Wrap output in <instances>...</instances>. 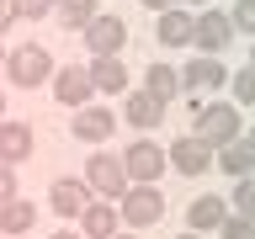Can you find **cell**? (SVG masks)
Segmentation results:
<instances>
[{"mask_svg": "<svg viewBox=\"0 0 255 239\" xmlns=\"http://www.w3.org/2000/svg\"><path fill=\"white\" fill-rule=\"evenodd\" d=\"M218 239H255V218H239V213H229L218 229Z\"/></svg>", "mask_w": 255, "mask_h": 239, "instance_id": "484cf974", "label": "cell"}, {"mask_svg": "<svg viewBox=\"0 0 255 239\" xmlns=\"http://www.w3.org/2000/svg\"><path fill=\"white\" fill-rule=\"evenodd\" d=\"M85 186L96 191V197H123L128 191V170L117 154H91L85 159Z\"/></svg>", "mask_w": 255, "mask_h": 239, "instance_id": "ba28073f", "label": "cell"}, {"mask_svg": "<svg viewBox=\"0 0 255 239\" xmlns=\"http://www.w3.org/2000/svg\"><path fill=\"white\" fill-rule=\"evenodd\" d=\"M11 21H16V16H11V0H0V32L11 27Z\"/></svg>", "mask_w": 255, "mask_h": 239, "instance_id": "f1b7e54d", "label": "cell"}, {"mask_svg": "<svg viewBox=\"0 0 255 239\" xmlns=\"http://www.w3.org/2000/svg\"><path fill=\"white\" fill-rule=\"evenodd\" d=\"M85 69H91V85L101 96H128V64L123 59H91Z\"/></svg>", "mask_w": 255, "mask_h": 239, "instance_id": "e0dca14e", "label": "cell"}, {"mask_svg": "<svg viewBox=\"0 0 255 239\" xmlns=\"http://www.w3.org/2000/svg\"><path fill=\"white\" fill-rule=\"evenodd\" d=\"M181 85H186V91H223V85H229V69H223L218 59L197 53L191 64H181Z\"/></svg>", "mask_w": 255, "mask_h": 239, "instance_id": "4fadbf2b", "label": "cell"}, {"mask_svg": "<svg viewBox=\"0 0 255 239\" xmlns=\"http://www.w3.org/2000/svg\"><path fill=\"white\" fill-rule=\"evenodd\" d=\"M159 218H165V191L159 186H128L117 197V223H128V229H154Z\"/></svg>", "mask_w": 255, "mask_h": 239, "instance_id": "3957f363", "label": "cell"}, {"mask_svg": "<svg viewBox=\"0 0 255 239\" xmlns=\"http://www.w3.org/2000/svg\"><path fill=\"white\" fill-rule=\"evenodd\" d=\"M234 213L239 218H255V170L234 181Z\"/></svg>", "mask_w": 255, "mask_h": 239, "instance_id": "cb8c5ba5", "label": "cell"}, {"mask_svg": "<svg viewBox=\"0 0 255 239\" xmlns=\"http://www.w3.org/2000/svg\"><path fill=\"white\" fill-rule=\"evenodd\" d=\"M202 143H213V149H223V143H234L239 133H245V122H239V107L234 101H207V107H197V127H191Z\"/></svg>", "mask_w": 255, "mask_h": 239, "instance_id": "6da1fadb", "label": "cell"}, {"mask_svg": "<svg viewBox=\"0 0 255 239\" xmlns=\"http://www.w3.org/2000/svg\"><path fill=\"white\" fill-rule=\"evenodd\" d=\"M175 239H202V234H191V229H186V234H175Z\"/></svg>", "mask_w": 255, "mask_h": 239, "instance_id": "d6a6232c", "label": "cell"}, {"mask_svg": "<svg viewBox=\"0 0 255 239\" xmlns=\"http://www.w3.org/2000/svg\"><path fill=\"white\" fill-rule=\"evenodd\" d=\"M213 159H218L223 170H229V175L239 181V175H250V170H255V143L245 138V133H239V138H234V143H223V149H218Z\"/></svg>", "mask_w": 255, "mask_h": 239, "instance_id": "d6986e66", "label": "cell"}, {"mask_svg": "<svg viewBox=\"0 0 255 239\" xmlns=\"http://www.w3.org/2000/svg\"><path fill=\"white\" fill-rule=\"evenodd\" d=\"M149 11H170V5H181V0H143Z\"/></svg>", "mask_w": 255, "mask_h": 239, "instance_id": "f546056e", "label": "cell"}, {"mask_svg": "<svg viewBox=\"0 0 255 239\" xmlns=\"http://www.w3.org/2000/svg\"><path fill=\"white\" fill-rule=\"evenodd\" d=\"M53 96H59V107H91V96H96V85H91V69L85 64H69V69H53Z\"/></svg>", "mask_w": 255, "mask_h": 239, "instance_id": "9c48e42d", "label": "cell"}, {"mask_svg": "<svg viewBox=\"0 0 255 239\" xmlns=\"http://www.w3.org/2000/svg\"><path fill=\"white\" fill-rule=\"evenodd\" d=\"M85 202H91V186H85V181H75V175H59V181H53V191H48V207H53L59 218H80V213H85Z\"/></svg>", "mask_w": 255, "mask_h": 239, "instance_id": "7c38bea8", "label": "cell"}, {"mask_svg": "<svg viewBox=\"0 0 255 239\" xmlns=\"http://www.w3.org/2000/svg\"><path fill=\"white\" fill-rule=\"evenodd\" d=\"M229 85H234V107H255V64L234 69V75H229Z\"/></svg>", "mask_w": 255, "mask_h": 239, "instance_id": "603a6c76", "label": "cell"}, {"mask_svg": "<svg viewBox=\"0 0 255 239\" xmlns=\"http://www.w3.org/2000/svg\"><path fill=\"white\" fill-rule=\"evenodd\" d=\"M32 223H37V207L27 197H11V202L0 207V234H27Z\"/></svg>", "mask_w": 255, "mask_h": 239, "instance_id": "44dd1931", "label": "cell"}, {"mask_svg": "<svg viewBox=\"0 0 255 239\" xmlns=\"http://www.w3.org/2000/svg\"><path fill=\"white\" fill-rule=\"evenodd\" d=\"M128 122L133 127H154L159 117H165V101H159V96H149V91H128Z\"/></svg>", "mask_w": 255, "mask_h": 239, "instance_id": "ffe728a7", "label": "cell"}, {"mask_svg": "<svg viewBox=\"0 0 255 239\" xmlns=\"http://www.w3.org/2000/svg\"><path fill=\"white\" fill-rule=\"evenodd\" d=\"M123 229L117 223V207L112 202H85V213H80V239H112Z\"/></svg>", "mask_w": 255, "mask_h": 239, "instance_id": "2e32d148", "label": "cell"}, {"mask_svg": "<svg viewBox=\"0 0 255 239\" xmlns=\"http://www.w3.org/2000/svg\"><path fill=\"white\" fill-rule=\"evenodd\" d=\"M0 112H5V96H0ZM0 122H5V117H0Z\"/></svg>", "mask_w": 255, "mask_h": 239, "instance_id": "e575fe53", "label": "cell"}, {"mask_svg": "<svg viewBox=\"0 0 255 239\" xmlns=\"http://www.w3.org/2000/svg\"><path fill=\"white\" fill-rule=\"evenodd\" d=\"M11 197H16V170H11V165H0V207L11 202Z\"/></svg>", "mask_w": 255, "mask_h": 239, "instance_id": "83f0119b", "label": "cell"}, {"mask_svg": "<svg viewBox=\"0 0 255 239\" xmlns=\"http://www.w3.org/2000/svg\"><path fill=\"white\" fill-rule=\"evenodd\" d=\"M53 11H59V21L69 32H85L96 16H101V5H96V0H53Z\"/></svg>", "mask_w": 255, "mask_h": 239, "instance_id": "7402d4cb", "label": "cell"}, {"mask_svg": "<svg viewBox=\"0 0 255 239\" xmlns=\"http://www.w3.org/2000/svg\"><path fill=\"white\" fill-rule=\"evenodd\" d=\"M250 64H255V48H250Z\"/></svg>", "mask_w": 255, "mask_h": 239, "instance_id": "74e56055", "label": "cell"}, {"mask_svg": "<svg viewBox=\"0 0 255 239\" xmlns=\"http://www.w3.org/2000/svg\"><path fill=\"white\" fill-rule=\"evenodd\" d=\"M191 43L202 48L207 59H218L223 48L234 43V27H229V11H213V5H207V11H197V16H191Z\"/></svg>", "mask_w": 255, "mask_h": 239, "instance_id": "5b68a950", "label": "cell"}, {"mask_svg": "<svg viewBox=\"0 0 255 239\" xmlns=\"http://www.w3.org/2000/svg\"><path fill=\"white\" fill-rule=\"evenodd\" d=\"M229 27H234V32H250V37H255V0H234Z\"/></svg>", "mask_w": 255, "mask_h": 239, "instance_id": "d4e9b609", "label": "cell"}, {"mask_svg": "<svg viewBox=\"0 0 255 239\" xmlns=\"http://www.w3.org/2000/svg\"><path fill=\"white\" fill-rule=\"evenodd\" d=\"M48 11H53V0H11V16H21V21H43Z\"/></svg>", "mask_w": 255, "mask_h": 239, "instance_id": "4316f807", "label": "cell"}, {"mask_svg": "<svg viewBox=\"0 0 255 239\" xmlns=\"http://www.w3.org/2000/svg\"><path fill=\"white\" fill-rule=\"evenodd\" d=\"M143 91H149V96H159V101L170 107L175 96L186 91V85H181V69H175V64H149V75H143Z\"/></svg>", "mask_w": 255, "mask_h": 239, "instance_id": "ac0fdd59", "label": "cell"}, {"mask_svg": "<svg viewBox=\"0 0 255 239\" xmlns=\"http://www.w3.org/2000/svg\"><path fill=\"white\" fill-rule=\"evenodd\" d=\"M5 75H11V85H21V91H37L48 75H53V53H48L43 43H21L5 53Z\"/></svg>", "mask_w": 255, "mask_h": 239, "instance_id": "7a4b0ae2", "label": "cell"}, {"mask_svg": "<svg viewBox=\"0 0 255 239\" xmlns=\"http://www.w3.org/2000/svg\"><path fill=\"white\" fill-rule=\"evenodd\" d=\"M0 69H5V53H0Z\"/></svg>", "mask_w": 255, "mask_h": 239, "instance_id": "8d00e7d4", "label": "cell"}, {"mask_svg": "<svg viewBox=\"0 0 255 239\" xmlns=\"http://www.w3.org/2000/svg\"><path fill=\"white\" fill-rule=\"evenodd\" d=\"M117 159H123V170H128V186H154L159 175L170 170V165H165V149L149 143V138L128 143V154H117Z\"/></svg>", "mask_w": 255, "mask_h": 239, "instance_id": "277c9868", "label": "cell"}, {"mask_svg": "<svg viewBox=\"0 0 255 239\" xmlns=\"http://www.w3.org/2000/svg\"><path fill=\"white\" fill-rule=\"evenodd\" d=\"M123 48H128V21L123 16H96L85 27V53L91 59H117Z\"/></svg>", "mask_w": 255, "mask_h": 239, "instance_id": "8992f818", "label": "cell"}, {"mask_svg": "<svg viewBox=\"0 0 255 239\" xmlns=\"http://www.w3.org/2000/svg\"><path fill=\"white\" fill-rule=\"evenodd\" d=\"M229 213H234V207H229V197H191L186 229H191V234H218Z\"/></svg>", "mask_w": 255, "mask_h": 239, "instance_id": "8fae6325", "label": "cell"}, {"mask_svg": "<svg viewBox=\"0 0 255 239\" xmlns=\"http://www.w3.org/2000/svg\"><path fill=\"white\" fill-rule=\"evenodd\" d=\"M154 37H159V48H186V43H191V11H186V5H170V11H159Z\"/></svg>", "mask_w": 255, "mask_h": 239, "instance_id": "9a60e30c", "label": "cell"}, {"mask_svg": "<svg viewBox=\"0 0 255 239\" xmlns=\"http://www.w3.org/2000/svg\"><path fill=\"white\" fill-rule=\"evenodd\" d=\"M69 133H75L80 143H107L112 133H117V112L112 107H80L75 117H69Z\"/></svg>", "mask_w": 255, "mask_h": 239, "instance_id": "30bf717a", "label": "cell"}, {"mask_svg": "<svg viewBox=\"0 0 255 239\" xmlns=\"http://www.w3.org/2000/svg\"><path fill=\"white\" fill-rule=\"evenodd\" d=\"M245 138H250V143H255V127H250V133H245Z\"/></svg>", "mask_w": 255, "mask_h": 239, "instance_id": "d590c367", "label": "cell"}, {"mask_svg": "<svg viewBox=\"0 0 255 239\" xmlns=\"http://www.w3.org/2000/svg\"><path fill=\"white\" fill-rule=\"evenodd\" d=\"M213 143H202L197 133H181V138H170V149H165V165L170 170H181V175H202L207 165H213Z\"/></svg>", "mask_w": 255, "mask_h": 239, "instance_id": "52a82bcc", "label": "cell"}, {"mask_svg": "<svg viewBox=\"0 0 255 239\" xmlns=\"http://www.w3.org/2000/svg\"><path fill=\"white\" fill-rule=\"evenodd\" d=\"M32 149H37V133H32L27 122L5 117V122H0V165H21Z\"/></svg>", "mask_w": 255, "mask_h": 239, "instance_id": "5bb4252c", "label": "cell"}, {"mask_svg": "<svg viewBox=\"0 0 255 239\" xmlns=\"http://www.w3.org/2000/svg\"><path fill=\"white\" fill-rule=\"evenodd\" d=\"M186 5H202V11H207V5H213V0H186Z\"/></svg>", "mask_w": 255, "mask_h": 239, "instance_id": "1f68e13d", "label": "cell"}, {"mask_svg": "<svg viewBox=\"0 0 255 239\" xmlns=\"http://www.w3.org/2000/svg\"><path fill=\"white\" fill-rule=\"evenodd\" d=\"M48 239H80V234H75V229H59V234H48Z\"/></svg>", "mask_w": 255, "mask_h": 239, "instance_id": "4dcf8cb0", "label": "cell"}, {"mask_svg": "<svg viewBox=\"0 0 255 239\" xmlns=\"http://www.w3.org/2000/svg\"><path fill=\"white\" fill-rule=\"evenodd\" d=\"M112 239H133V234H123V229H117V234H112Z\"/></svg>", "mask_w": 255, "mask_h": 239, "instance_id": "836d02e7", "label": "cell"}]
</instances>
